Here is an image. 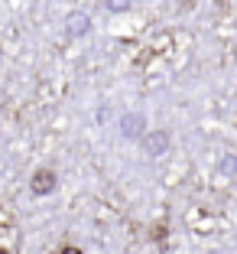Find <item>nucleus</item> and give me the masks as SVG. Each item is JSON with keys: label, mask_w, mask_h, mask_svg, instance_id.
Wrapping results in <instances>:
<instances>
[{"label": "nucleus", "mask_w": 237, "mask_h": 254, "mask_svg": "<svg viewBox=\"0 0 237 254\" xmlns=\"http://www.w3.org/2000/svg\"><path fill=\"white\" fill-rule=\"evenodd\" d=\"M36 192H49V189H46V186H49V173H39V176H36Z\"/></svg>", "instance_id": "nucleus-1"}, {"label": "nucleus", "mask_w": 237, "mask_h": 254, "mask_svg": "<svg viewBox=\"0 0 237 254\" xmlns=\"http://www.w3.org/2000/svg\"><path fill=\"white\" fill-rule=\"evenodd\" d=\"M65 254H75V251H65Z\"/></svg>", "instance_id": "nucleus-2"}]
</instances>
